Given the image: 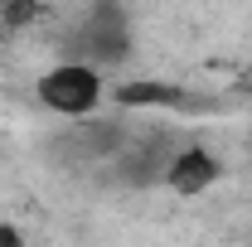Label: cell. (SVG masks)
Here are the masks:
<instances>
[{"instance_id":"7a4b0ae2","label":"cell","mask_w":252,"mask_h":247,"mask_svg":"<svg viewBox=\"0 0 252 247\" xmlns=\"http://www.w3.org/2000/svg\"><path fill=\"white\" fill-rule=\"evenodd\" d=\"M160 180L175 189V194H204L209 185H219V160L204 151V146H185V151L170 155V165H165Z\"/></svg>"},{"instance_id":"3957f363","label":"cell","mask_w":252,"mask_h":247,"mask_svg":"<svg viewBox=\"0 0 252 247\" xmlns=\"http://www.w3.org/2000/svg\"><path fill=\"white\" fill-rule=\"evenodd\" d=\"M117 102L122 107H185L189 93L175 88V83H122Z\"/></svg>"},{"instance_id":"277c9868","label":"cell","mask_w":252,"mask_h":247,"mask_svg":"<svg viewBox=\"0 0 252 247\" xmlns=\"http://www.w3.org/2000/svg\"><path fill=\"white\" fill-rule=\"evenodd\" d=\"M34 15H39V0H5V5H0V20H5V30H20V25H30Z\"/></svg>"},{"instance_id":"6da1fadb","label":"cell","mask_w":252,"mask_h":247,"mask_svg":"<svg viewBox=\"0 0 252 247\" xmlns=\"http://www.w3.org/2000/svg\"><path fill=\"white\" fill-rule=\"evenodd\" d=\"M39 102L59 117H93L102 102V78L93 63H59L39 78Z\"/></svg>"},{"instance_id":"5b68a950","label":"cell","mask_w":252,"mask_h":247,"mask_svg":"<svg viewBox=\"0 0 252 247\" xmlns=\"http://www.w3.org/2000/svg\"><path fill=\"white\" fill-rule=\"evenodd\" d=\"M0 247H25V243H20V228H10V223H0Z\"/></svg>"}]
</instances>
